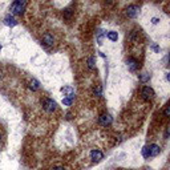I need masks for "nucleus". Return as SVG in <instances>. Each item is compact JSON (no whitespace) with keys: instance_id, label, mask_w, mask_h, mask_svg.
Segmentation results:
<instances>
[{"instance_id":"obj_19","label":"nucleus","mask_w":170,"mask_h":170,"mask_svg":"<svg viewBox=\"0 0 170 170\" xmlns=\"http://www.w3.org/2000/svg\"><path fill=\"white\" fill-rule=\"evenodd\" d=\"M102 31H98L97 32V39H98V44H102Z\"/></svg>"},{"instance_id":"obj_2","label":"nucleus","mask_w":170,"mask_h":170,"mask_svg":"<svg viewBox=\"0 0 170 170\" xmlns=\"http://www.w3.org/2000/svg\"><path fill=\"white\" fill-rule=\"evenodd\" d=\"M25 5H27V1H15L11 4V12L13 15H21L25 9Z\"/></svg>"},{"instance_id":"obj_3","label":"nucleus","mask_w":170,"mask_h":170,"mask_svg":"<svg viewBox=\"0 0 170 170\" xmlns=\"http://www.w3.org/2000/svg\"><path fill=\"white\" fill-rule=\"evenodd\" d=\"M41 105H43V108L45 109L46 112H49V113H52V112H54L57 109L56 101L52 100V98H43V100H41Z\"/></svg>"},{"instance_id":"obj_6","label":"nucleus","mask_w":170,"mask_h":170,"mask_svg":"<svg viewBox=\"0 0 170 170\" xmlns=\"http://www.w3.org/2000/svg\"><path fill=\"white\" fill-rule=\"evenodd\" d=\"M138 13H139V8L137 7V5H134V4L128 5V8H126V15L129 16V17H136Z\"/></svg>"},{"instance_id":"obj_23","label":"nucleus","mask_w":170,"mask_h":170,"mask_svg":"<svg viewBox=\"0 0 170 170\" xmlns=\"http://www.w3.org/2000/svg\"><path fill=\"white\" fill-rule=\"evenodd\" d=\"M165 138L166 139L169 138V129H166V131H165Z\"/></svg>"},{"instance_id":"obj_14","label":"nucleus","mask_w":170,"mask_h":170,"mask_svg":"<svg viewBox=\"0 0 170 170\" xmlns=\"http://www.w3.org/2000/svg\"><path fill=\"white\" fill-rule=\"evenodd\" d=\"M93 94L97 96V97H101V94H102V88H101L100 85H97V86L94 88V90H93Z\"/></svg>"},{"instance_id":"obj_26","label":"nucleus","mask_w":170,"mask_h":170,"mask_svg":"<svg viewBox=\"0 0 170 170\" xmlns=\"http://www.w3.org/2000/svg\"><path fill=\"white\" fill-rule=\"evenodd\" d=\"M1 76H3V72H1V70H0V78H1Z\"/></svg>"},{"instance_id":"obj_4","label":"nucleus","mask_w":170,"mask_h":170,"mask_svg":"<svg viewBox=\"0 0 170 170\" xmlns=\"http://www.w3.org/2000/svg\"><path fill=\"white\" fill-rule=\"evenodd\" d=\"M126 65L129 68V70H131V72H136V70L139 69V62L137 59H134V57H129L126 60Z\"/></svg>"},{"instance_id":"obj_16","label":"nucleus","mask_w":170,"mask_h":170,"mask_svg":"<svg viewBox=\"0 0 170 170\" xmlns=\"http://www.w3.org/2000/svg\"><path fill=\"white\" fill-rule=\"evenodd\" d=\"M149 78H150V75H149V73H142V75H139V80H141L142 83H146Z\"/></svg>"},{"instance_id":"obj_21","label":"nucleus","mask_w":170,"mask_h":170,"mask_svg":"<svg viewBox=\"0 0 170 170\" xmlns=\"http://www.w3.org/2000/svg\"><path fill=\"white\" fill-rule=\"evenodd\" d=\"M158 21H160V19H157V17H153V19H152V23H153V24H157Z\"/></svg>"},{"instance_id":"obj_24","label":"nucleus","mask_w":170,"mask_h":170,"mask_svg":"<svg viewBox=\"0 0 170 170\" xmlns=\"http://www.w3.org/2000/svg\"><path fill=\"white\" fill-rule=\"evenodd\" d=\"M53 170H64L62 166H56V168H53Z\"/></svg>"},{"instance_id":"obj_1","label":"nucleus","mask_w":170,"mask_h":170,"mask_svg":"<svg viewBox=\"0 0 170 170\" xmlns=\"http://www.w3.org/2000/svg\"><path fill=\"white\" fill-rule=\"evenodd\" d=\"M161 153V147L155 144H150L146 145V146L142 149V155L145 158H150V157H157L158 154Z\"/></svg>"},{"instance_id":"obj_15","label":"nucleus","mask_w":170,"mask_h":170,"mask_svg":"<svg viewBox=\"0 0 170 170\" xmlns=\"http://www.w3.org/2000/svg\"><path fill=\"white\" fill-rule=\"evenodd\" d=\"M73 100H75V98L73 97H64V100H62V104H64V105H72V102H73Z\"/></svg>"},{"instance_id":"obj_18","label":"nucleus","mask_w":170,"mask_h":170,"mask_svg":"<svg viewBox=\"0 0 170 170\" xmlns=\"http://www.w3.org/2000/svg\"><path fill=\"white\" fill-rule=\"evenodd\" d=\"M88 67L90 68V69H94V59H93V57H89V59H88Z\"/></svg>"},{"instance_id":"obj_28","label":"nucleus","mask_w":170,"mask_h":170,"mask_svg":"<svg viewBox=\"0 0 170 170\" xmlns=\"http://www.w3.org/2000/svg\"><path fill=\"white\" fill-rule=\"evenodd\" d=\"M0 139H1V137H0Z\"/></svg>"},{"instance_id":"obj_12","label":"nucleus","mask_w":170,"mask_h":170,"mask_svg":"<svg viewBox=\"0 0 170 170\" xmlns=\"http://www.w3.org/2000/svg\"><path fill=\"white\" fill-rule=\"evenodd\" d=\"M105 36L108 37L110 41H117V39H118V35L114 31H110V32H108V33H105Z\"/></svg>"},{"instance_id":"obj_11","label":"nucleus","mask_w":170,"mask_h":170,"mask_svg":"<svg viewBox=\"0 0 170 170\" xmlns=\"http://www.w3.org/2000/svg\"><path fill=\"white\" fill-rule=\"evenodd\" d=\"M61 92L64 93V94H67V97H73V98H75V89H73L72 86L61 88Z\"/></svg>"},{"instance_id":"obj_17","label":"nucleus","mask_w":170,"mask_h":170,"mask_svg":"<svg viewBox=\"0 0 170 170\" xmlns=\"http://www.w3.org/2000/svg\"><path fill=\"white\" fill-rule=\"evenodd\" d=\"M72 13H73L72 8H67V9H65V11H64V17L69 19V17H70V16H72Z\"/></svg>"},{"instance_id":"obj_5","label":"nucleus","mask_w":170,"mask_h":170,"mask_svg":"<svg viewBox=\"0 0 170 170\" xmlns=\"http://www.w3.org/2000/svg\"><path fill=\"white\" fill-rule=\"evenodd\" d=\"M141 96H142V98H145V100H150V98L154 97V90H153V88H150V86H144L141 89Z\"/></svg>"},{"instance_id":"obj_10","label":"nucleus","mask_w":170,"mask_h":170,"mask_svg":"<svg viewBox=\"0 0 170 170\" xmlns=\"http://www.w3.org/2000/svg\"><path fill=\"white\" fill-rule=\"evenodd\" d=\"M43 43L45 44V45H48V46L53 45V44H54L53 36H52L51 33H44V36H43Z\"/></svg>"},{"instance_id":"obj_22","label":"nucleus","mask_w":170,"mask_h":170,"mask_svg":"<svg viewBox=\"0 0 170 170\" xmlns=\"http://www.w3.org/2000/svg\"><path fill=\"white\" fill-rule=\"evenodd\" d=\"M152 48H153V49H154V51H155V52H160V48H158V46H157V45H153V46H152Z\"/></svg>"},{"instance_id":"obj_27","label":"nucleus","mask_w":170,"mask_h":170,"mask_svg":"<svg viewBox=\"0 0 170 170\" xmlns=\"http://www.w3.org/2000/svg\"><path fill=\"white\" fill-rule=\"evenodd\" d=\"M0 51H1V44H0Z\"/></svg>"},{"instance_id":"obj_20","label":"nucleus","mask_w":170,"mask_h":170,"mask_svg":"<svg viewBox=\"0 0 170 170\" xmlns=\"http://www.w3.org/2000/svg\"><path fill=\"white\" fill-rule=\"evenodd\" d=\"M165 117H169V106H165Z\"/></svg>"},{"instance_id":"obj_9","label":"nucleus","mask_w":170,"mask_h":170,"mask_svg":"<svg viewBox=\"0 0 170 170\" xmlns=\"http://www.w3.org/2000/svg\"><path fill=\"white\" fill-rule=\"evenodd\" d=\"M4 24L8 27H15L16 24H17V21H16V19L13 17L12 15H7L4 17Z\"/></svg>"},{"instance_id":"obj_13","label":"nucleus","mask_w":170,"mask_h":170,"mask_svg":"<svg viewBox=\"0 0 170 170\" xmlns=\"http://www.w3.org/2000/svg\"><path fill=\"white\" fill-rule=\"evenodd\" d=\"M29 88H31L32 90H37L40 88V83L36 80V78H32L31 83H29Z\"/></svg>"},{"instance_id":"obj_25","label":"nucleus","mask_w":170,"mask_h":170,"mask_svg":"<svg viewBox=\"0 0 170 170\" xmlns=\"http://www.w3.org/2000/svg\"><path fill=\"white\" fill-rule=\"evenodd\" d=\"M163 62H165V65H168V56H165V59H163Z\"/></svg>"},{"instance_id":"obj_8","label":"nucleus","mask_w":170,"mask_h":170,"mask_svg":"<svg viewBox=\"0 0 170 170\" xmlns=\"http://www.w3.org/2000/svg\"><path fill=\"white\" fill-rule=\"evenodd\" d=\"M100 124L102 125V126H108V125H110V124H112V117H110V114H108V113L101 114V116H100Z\"/></svg>"},{"instance_id":"obj_7","label":"nucleus","mask_w":170,"mask_h":170,"mask_svg":"<svg viewBox=\"0 0 170 170\" xmlns=\"http://www.w3.org/2000/svg\"><path fill=\"white\" fill-rule=\"evenodd\" d=\"M102 157H104L102 152L98 150V149H94V150L90 152V158H92L93 162H98V161H101V160H102Z\"/></svg>"}]
</instances>
